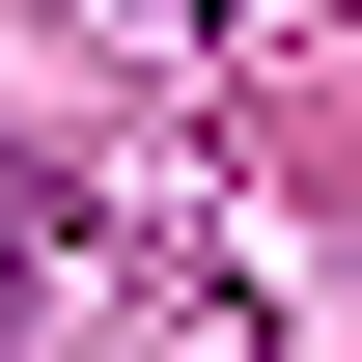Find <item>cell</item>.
Listing matches in <instances>:
<instances>
[{
	"mask_svg": "<svg viewBox=\"0 0 362 362\" xmlns=\"http://www.w3.org/2000/svg\"><path fill=\"white\" fill-rule=\"evenodd\" d=\"M168 28H223V0H168Z\"/></svg>",
	"mask_w": 362,
	"mask_h": 362,
	"instance_id": "cell-1",
	"label": "cell"
}]
</instances>
